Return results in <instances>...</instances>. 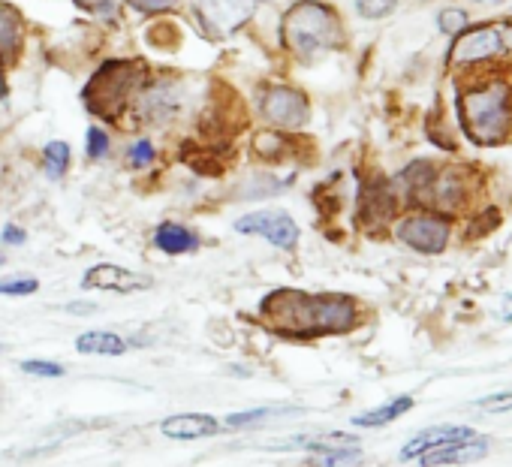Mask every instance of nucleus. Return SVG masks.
I'll return each instance as SVG.
<instances>
[{
  "instance_id": "16",
  "label": "nucleus",
  "mask_w": 512,
  "mask_h": 467,
  "mask_svg": "<svg viewBox=\"0 0 512 467\" xmlns=\"http://www.w3.org/2000/svg\"><path fill=\"white\" fill-rule=\"evenodd\" d=\"M76 350L85 356H124L127 353V341L109 329H94L76 338Z\"/></svg>"
},
{
  "instance_id": "18",
  "label": "nucleus",
  "mask_w": 512,
  "mask_h": 467,
  "mask_svg": "<svg viewBox=\"0 0 512 467\" xmlns=\"http://www.w3.org/2000/svg\"><path fill=\"white\" fill-rule=\"evenodd\" d=\"M22 49V19L10 10L0 7V67L10 64Z\"/></svg>"
},
{
  "instance_id": "1",
  "label": "nucleus",
  "mask_w": 512,
  "mask_h": 467,
  "mask_svg": "<svg viewBox=\"0 0 512 467\" xmlns=\"http://www.w3.org/2000/svg\"><path fill=\"white\" fill-rule=\"evenodd\" d=\"M263 323L272 335L287 341H314L329 335H344L356 326L359 308L341 293H305V290H275L260 302Z\"/></svg>"
},
{
  "instance_id": "7",
  "label": "nucleus",
  "mask_w": 512,
  "mask_h": 467,
  "mask_svg": "<svg viewBox=\"0 0 512 467\" xmlns=\"http://www.w3.org/2000/svg\"><path fill=\"white\" fill-rule=\"evenodd\" d=\"M202 25L211 34H235L253 13V0H199L196 7Z\"/></svg>"
},
{
  "instance_id": "15",
  "label": "nucleus",
  "mask_w": 512,
  "mask_h": 467,
  "mask_svg": "<svg viewBox=\"0 0 512 467\" xmlns=\"http://www.w3.org/2000/svg\"><path fill=\"white\" fill-rule=\"evenodd\" d=\"M395 214V193L386 181H371L362 190V217L371 223H383Z\"/></svg>"
},
{
  "instance_id": "10",
  "label": "nucleus",
  "mask_w": 512,
  "mask_h": 467,
  "mask_svg": "<svg viewBox=\"0 0 512 467\" xmlns=\"http://www.w3.org/2000/svg\"><path fill=\"white\" fill-rule=\"evenodd\" d=\"M160 431L169 440H205L220 434V419L211 413H175L160 422Z\"/></svg>"
},
{
  "instance_id": "20",
  "label": "nucleus",
  "mask_w": 512,
  "mask_h": 467,
  "mask_svg": "<svg viewBox=\"0 0 512 467\" xmlns=\"http://www.w3.org/2000/svg\"><path fill=\"white\" fill-rule=\"evenodd\" d=\"M362 461L359 446H323L311 452L308 467H359Z\"/></svg>"
},
{
  "instance_id": "13",
  "label": "nucleus",
  "mask_w": 512,
  "mask_h": 467,
  "mask_svg": "<svg viewBox=\"0 0 512 467\" xmlns=\"http://www.w3.org/2000/svg\"><path fill=\"white\" fill-rule=\"evenodd\" d=\"M154 245H157V251H163L169 257H181V254H193L199 248V236L184 223H160L154 232Z\"/></svg>"
},
{
  "instance_id": "25",
  "label": "nucleus",
  "mask_w": 512,
  "mask_h": 467,
  "mask_svg": "<svg viewBox=\"0 0 512 467\" xmlns=\"http://www.w3.org/2000/svg\"><path fill=\"white\" fill-rule=\"evenodd\" d=\"M40 290L37 278H4L0 281V296H31Z\"/></svg>"
},
{
  "instance_id": "23",
  "label": "nucleus",
  "mask_w": 512,
  "mask_h": 467,
  "mask_svg": "<svg viewBox=\"0 0 512 467\" xmlns=\"http://www.w3.org/2000/svg\"><path fill=\"white\" fill-rule=\"evenodd\" d=\"M19 368H22L25 374H31V377H43V380L64 377V365H58V362H49V359H25Z\"/></svg>"
},
{
  "instance_id": "5",
  "label": "nucleus",
  "mask_w": 512,
  "mask_h": 467,
  "mask_svg": "<svg viewBox=\"0 0 512 467\" xmlns=\"http://www.w3.org/2000/svg\"><path fill=\"white\" fill-rule=\"evenodd\" d=\"M398 239L419 254H440L449 245V220L434 211L404 217L398 223Z\"/></svg>"
},
{
  "instance_id": "9",
  "label": "nucleus",
  "mask_w": 512,
  "mask_h": 467,
  "mask_svg": "<svg viewBox=\"0 0 512 467\" xmlns=\"http://www.w3.org/2000/svg\"><path fill=\"white\" fill-rule=\"evenodd\" d=\"M503 52V37H500V28H491V25H482V28H473L467 34H458V40L452 43L449 49V58L455 64H473V61H485V58H494Z\"/></svg>"
},
{
  "instance_id": "3",
  "label": "nucleus",
  "mask_w": 512,
  "mask_h": 467,
  "mask_svg": "<svg viewBox=\"0 0 512 467\" xmlns=\"http://www.w3.org/2000/svg\"><path fill=\"white\" fill-rule=\"evenodd\" d=\"M341 34H344L341 19L329 7L314 4V0H302V4H296L284 16V40L305 61H311L329 49H338Z\"/></svg>"
},
{
  "instance_id": "34",
  "label": "nucleus",
  "mask_w": 512,
  "mask_h": 467,
  "mask_svg": "<svg viewBox=\"0 0 512 467\" xmlns=\"http://www.w3.org/2000/svg\"><path fill=\"white\" fill-rule=\"evenodd\" d=\"M500 37H503V49H509V52H512V25H509V28H503V31H500Z\"/></svg>"
},
{
  "instance_id": "17",
  "label": "nucleus",
  "mask_w": 512,
  "mask_h": 467,
  "mask_svg": "<svg viewBox=\"0 0 512 467\" xmlns=\"http://www.w3.org/2000/svg\"><path fill=\"white\" fill-rule=\"evenodd\" d=\"M407 410H413V398L410 395H401V398H392L383 407H374V410H365V413L353 416V425L356 428H383V425L401 419Z\"/></svg>"
},
{
  "instance_id": "28",
  "label": "nucleus",
  "mask_w": 512,
  "mask_h": 467,
  "mask_svg": "<svg viewBox=\"0 0 512 467\" xmlns=\"http://www.w3.org/2000/svg\"><path fill=\"white\" fill-rule=\"evenodd\" d=\"M109 154V136H106V130H100V127H91L88 130V157H106Z\"/></svg>"
},
{
  "instance_id": "26",
  "label": "nucleus",
  "mask_w": 512,
  "mask_h": 467,
  "mask_svg": "<svg viewBox=\"0 0 512 467\" xmlns=\"http://www.w3.org/2000/svg\"><path fill=\"white\" fill-rule=\"evenodd\" d=\"M476 410H482V413H509L512 410V389L479 398L476 401Z\"/></svg>"
},
{
  "instance_id": "21",
  "label": "nucleus",
  "mask_w": 512,
  "mask_h": 467,
  "mask_svg": "<svg viewBox=\"0 0 512 467\" xmlns=\"http://www.w3.org/2000/svg\"><path fill=\"white\" fill-rule=\"evenodd\" d=\"M175 109H178V103H175L169 88H154L142 100V112H145L148 121H169L175 115Z\"/></svg>"
},
{
  "instance_id": "27",
  "label": "nucleus",
  "mask_w": 512,
  "mask_h": 467,
  "mask_svg": "<svg viewBox=\"0 0 512 467\" xmlns=\"http://www.w3.org/2000/svg\"><path fill=\"white\" fill-rule=\"evenodd\" d=\"M437 25H440V31L443 34H461L464 28H467V13L464 10H458V7H452V10H443L440 13V19H437Z\"/></svg>"
},
{
  "instance_id": "11",
  "label": "nucleus",
  "mask_w": 512,
  "mask_h": 467,
  "mask_svg": "<svg viewBox=\"0 0 512 467\" xmlns=\"http://www.w3.org/2000/svg\"><path fill=\"white\" fill-rule=\"evenodd\" d=\"M488 455V440L485 437H467V440H455L446 446H437L431 452H425L419 458L422 467H446V464H470Z\"/></svg>"
},
{
  "instance_id": "4",
  "label": "nucleus",
  "mask_w": 512,
  "mask_h": 467,
  "mask_svg": "<svg viewBox=\"0 0 512 467\" xmlns=\"http://www.w3.org/2000/svg\"><path fill=\"white\" fill-rule=\"evenodd\" d=\"M235 232H244V236H260V239L272 242L281 251H293L296 242H299L296 220L281 208H266V211H253V214L238 217Z\"/></svg>"
},
{
  "instance_id": "22",
  "label": "nucleus",
  "mask_w": 512,
  "mask_h": 467,
  "mask_svg": "<svg viewBox=\"0 0 512 467\" xmlns=\"http://www.w3.org/2000/svg\"><path fill=\"white\" fill-rule=\"evenodd\" d=\"M43 163H46L49 178H64V172L70 169V145L67 142H49L43 151Z\"/></svg>"
},
{
  "instance_id": "35",
  "label": "nucleus",
  "mask_w": 512,
  "mask_h": 467,
  "mask_svg": "<svg viewBox=\"0 0 512 467\" xmlns=\"http://www.w3.org/2000/svg\"><path fill=\"white\" fill-rule=\"evenodd\" d=\"M503 320H512V293L503 299Z\"/></svg>"
},
{
  "instance_id": "19",
  "label": "nucleus",
  "mask_w": 512,
  "mask_h": 467,
  "mask_svg": "<svg viewBox=\"0 0 512 467\" xmlns=\"http://www.w3.org/2000/svg\"><path fill=\"white\" fill-rule=\"evenodd\" d=\"M302 413L299 407H253V410H235L223 419V425L229 428H250V425H263L272 419H284V416H296Z\"/></svg>"
},
{
  "instance_id": "29",
  "label": "nucleus",
  "mask_w": 512,
  "mask_h": 467,
  "mask_svg": "<svg viewBox=\"0 0 512 467\" xmlns=\"http://www.w3.org/2000/svg\"><path fill=\"white\" fill-rule=\"evenodd\" d=\"M151 160H154V145H151L148 139H139V142L130 148V166L142 169V166H148Z\"/></svg>"
},
{
  "instance_id": "31",
  "label": "nucleus",
  "mask_w": 512,
  "mask_h": 467,
  "mask_svg": "<svg viewBox=\"0 0 512 467\" xmlns=\"http://www.w3.org/2000/svg\"><path fill=\"white\" fill-rule=\"evenodd\" d=\"M79 4L91 13H103V16H115V4L112 0H79Z\"/></svg>"
},
{
  "instance_id": "14",
  "label": "nucleus",
  "mask_w": 512,
  "mask_h": 467,
  "mask_svg": "<svg viewBox=\"0 0 512 467\" xmlns=\"http://www.w3.org/2000/svg\"><path fill=\"white\" fill-rule=\"evenodd\" d=\"M127 73H130V64H121V76L118 79H109V73H106V67L94 76V82H91V88H88V94H94V91H100V100L91 106L94 112H106V106H121L124 103V97H127V91H130V79H127Z\"/></svg>"
},
{
  "instance_id": "33",
  "label": "nucleus",
  "mask_w": 512,
  "mask_h": 467,
  "mask_svg": "<svg viewBox=\"0 0 512 467\" xmlns=\"http://www.w3.org/2000/svg\"><path fill=\"white\" fill-rule=\"evenodd\" d=\"M67 311H73V314H79V317H88V314L97 311V305H91V302H73V305H67Z\"/></svg>"
},
{
  "instance_id": "30",
  "label": "nucleus",
  "mask_w": 512,
  "mask_h": 467,
  "mask_svg": "<svg viewBox=\"0 0 512 467\" xmlns=\"http://www.w3.org/2000/svg\"><path fill=\"white\" fill-rule=\"evenodd\" d=\"M127 4L139 13H163V10L175 7V0H127Z\"/></svg>"
},
{
  "instance_id": "2",
  "label": "nucleus",
  "mask_w": 512,
  "mask_h": 467,
  "mask_svg": "<svg viewBox=\"0 0 512 467\" xmlns=\"http://www.w3.org/2000/svg\"><path fill=\"white\" fill-rule=\"evenodd\" d=\"M464 133L476 145H500L512 127V91L506 82H491L458 97Z\"/></svg>"
},
{
  "instance_id": "37",
  "label": "nucleus",
  "mask_w": 512,
  "mask_h": 467,
  "mask_svg": "<svg viewBox=\"0 0 512 467\" xmlns=\"http://www.w3.org/2000/svg\"><path fill=\"white\" fill-rule=\"evenodd\" d=\"M0 350H4V347H0Z\"/></svg>"
},
{
  "instance_id": "32",
  "label": "nucleus",
  "mask_w": 512,
  "mask_h": 467,
  "mask_svg": "<svg viewBox=\"0 0 512 467\" xmlns=\"http://www.w3.org/2000/svg\"><path fill=\"white\" fill-rule=\"evenodd\" d=\"M28 236H25V229L22 226H16V223H10V226H4V242L7 245H22Z\"/></svg>"
},
{
  "instance_id": "12",
  "label": "nucleus",
  "mask_w": 512,
  "mask_h": 467,
  "mask_svg": "<svg viewBox=\"0 0 512 467\" xmlns=\"http://www.w3.org/2000/svg\"><path fill=\"white\" fill-rule=\"evenodd\" d=\"M467 437H476V431L467 428V425H437V428H428V431L416 434V437L401 449V461L422 458L425 452H431V449H437V446H446V443H455V440H467Z\"/></svg>"
},
{
  "instance_id": "8",
  "label": "nucleus",
  "mask_w": 512,
  "mask_h": 467,
  "mask_svg": "<svg viewBox=\"0 0 512 467\" xmlns=\"http://www.w3.org/2000/svg\"><path fill=\"white\" fill-rule=\"evenodd\" d=\"M82 287L85 290H109V293H142L151 287V278L130 272L124 266H115V263H100L85 272Z\"/></svg>"
},
{
  "instance_id": "24",
  "label": "nucleus",
  "mask_w": 512,
  "mask_h": 467,
  "mask_svg": "<svg viewBox=\"0 0 512 467\" xmlns=\"http://www.w3.org/2000/svg\"><path fill=\"white\" fill-rule=\"evenodd\" d=\"M398 7V0H356V10L362 19H386Z\"/></svg>"
},
{
  "instance_id": "6",
  "label": "nucleus",
  "mask_w": 512,
  "mask_h": 467,
  "mask_svg": "<svg viewBox=\"0 0 512 467\" xmlns=\"http://www.w3.org/2000/svg\"><path fill=\"white\" fill-rule=\"evenodd\" d=\"M263 112L275 127L296 130L308 121V100L302 91L278 85V88H269L263 94Z\"/></svg>"
},
{
  "instance_id": "36",
  "label": "nucleus",
  "mask_w": 512,
  "mask_h": 467,
  "mask_svg": "<svg viewBox=\"0 0 512 467\" xmlns=\"http://www.w3.org/2000/svg\"><path fill=\"white\" fill-rule=\"evenodd\" d=\"M0 263H4V260H0Z\"/></svg>"
}]
</instances>
